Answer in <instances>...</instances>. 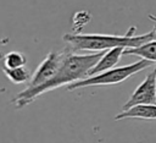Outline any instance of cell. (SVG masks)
Here are the masks:
<instances>
[{"label": "cell", "instance_id": "cell-12", "mask_svg": "<svg viewBox=\"0 0 156 143\" xmlns=\"http://www.w3.org/2000/svg\"><path fill=\"white\" fill-rule=\"evenodd\" d=\"M147 17H149V20H151L154 23H156V16H154V15H149Z\"/></svg>", "mask_w": 156, "mask_h": 143}, {"label": "cell", "instance_id": "cell-3", "mask_svg": "<svg viewBox=\"0 0 156 143\" xmlns=\"http://www.w3.org/2000/svg\"><path fill=\"white\" fill-rule=\"evenodd\" d=\"M151 66V61L141 59L136 62L126 65V66H119V67H112L110 70L102 71L100 73L93 75V76H88L83 79L76 81L68 86H66L67 90H76V89H80L84 87H91V86H113V84H118L123 81H126L127 78H129L130 76L135 75L136 72H140L147 67Z\"/></svg>", "mask_w": 156, "mask_h": 143}, {"label": "cell", "instance_id": "cell-6", "mask_svg": "<svg viewBox=\"0 0 156 143\" xmlns=\"http://www.w3.org/2000/svg\"><path fill=\"white\" fill-rule=\"evenodd\" d=\"M123 50H124V48L118 46V48H112V49H108L107 51H105L101 55V57L98 60V62L89 70L88 76H93V75H96V73H100L102 71L115 67L118 64L121 56L123 55Z\"/></svg>", "mask_w": 156, "mask_h": 143}, {"label": "cell", "instance_id": "cell-9", "mask_svg": "<svg viewBox=\"0 0 156 143\" xmlns=\"http://www.w3.org/2000/svg\"><path fill=\"white\" fill-rule=\"evenodd\" d=\"M2 72L5 73V76L7 77V79L13 83V84H23V83H28L32 73L26 67V66H21V67H16V68H7V67H2Z\"/></svg>", "mask_w": 156, "mask_h": 143}, {"label": "cell", "instance_id": "cell-7", "mask_svg": "<svg viewBox=\"0 0 156 143\" xmlns=\"http://www.w3.org/2000/svg\"><path fill=\"white\" fill-rule=\"evenodd\" d=\"M123 119L156 120V104H138L127 110H122L115 116V120Z\"/></svg>", "mask_w": 156, "mask_h": 143}, {"label": "cell", "instance_id": "cell-13", "mask_svg": "<svg viewBox=\"0 0 156 143\" xmlns=\"http://www.w3.org/2000/svg\"><path fill=\"white\" fill-rule=\"evenodd\" d=\"M154 31H155V34H156V23H155V27H154Z\"/></svg>", "mask_w": 156, "mask_h": 143}, {"label": "cell", "instance_id": "cell-1", "mask_svg": "<svg viewBox=\"0 0 156 143\" xmlns=\"http://www.w3.org/2000/svg\"><path fill=\"white\" fill-rule=\"evenodd\" d=\"M105 51H96L90 54H76L73 49L69 46L66 48V55L62 61V65L55 73V76L49 79L48 82L43 83L41 86L34 88H26L17 93L13 99L12 104L17 109H22L30 103H33L39 95L54 90L60 87H66L76 81L83 79L88 76L89 70L98 62L101 55Z\"/></svg>", "mask_w": 156, "mask_h": 143}, {"label": "cell", "instance_id": "cell-10", "mask_svg": "<svg viewBox=\"0 0 156 143\" xmlns=\"http://www.w3.org/2000/svg\"><path fill=\"white\" fill-rule=\"evenodd\" d=\"M4 67L7 68H16L21 66H26L27 64V56L21 51H10L4 55L2 57Z\"/></svg>", "mask_w": 156, "mask_h": 143}, {"label": "cell", "instance_id": "cell-8", "mask_svg": "<svg viewBox=\"0 0 156 143\" xmlns=\"http://www.w3.org/2000/svg\"><path fill=\"white\" fill-rule=\"evenodd\" d=\"M123 55H136L141 59L156 62V38L134 48H126L123 50Z\"/></svg>", "mask_w": 156, "mask_h": 143}, {"label": "cell", "instance_id": "cell-4", "mask_svg": "<svg viewBox=\"0 0 156 143\" xmlns=\"http://www.w3.org/2000/svg\"><path fill=\"white\" fill-rule=\"evenodd\" d=\"M65 55H66V48L61 51H54V50L50 51L45 56V59L39 64L37 70L34 71L29 82L27 83L26 88L38 87V86H41L43 83L48 82L49 79H51L55 76V73L57 72V70L60 68V66L62 65Z\"/></svg>", "mask_w": 156, "mask_h": 143}, {"label": "cell", "instance_id": "cell-5", "mask_svg": "<svg viewBox=\"0 0 156 143\" xmlns=\"http://www.w3.org/2000/svg\"><path fill=\"white\" fill-rule=\"evenodd\" d=\"M138 104H156V68L146 75L145 79L135 88L122 110H127Z\"/></svg>", "mask_w": 156, "mask_h": 143}, {"label": "cell", "instance_id": "cell-11", "mask_svg": "<svg viewBox=\"0 0 156 143\" xmlns=\"http://www.w3.org/2000/svg\"><path fill=\"white\" fill-rule=\"evenodd\" d=\"M89 20H90L89 12H87V11L77 12V13L74 15V18H73V27H76V26L79 23V26H78L77 29H76V32H79V31L82 29V27L85 26V24L89 22Z\"/></svg>", "mask_w": 156, "mask_h": 143}, {"label": "cell", "instance_id": "cell-2", "mask_svg": "<svg viewBox=\"0 0 156 143\" xmlns=\"http://www.w3.org/2000/svg\"><path fill=\"white\" fill-rule=\"evenodd\" d=\"M136 28L132 26L126 34H83L79 32L66 33L62 39L68 44L71 49L76 50H88L91 53L105 51L112 48H134L145 42L156 38L155 31H150L144 34H135Z\"/></svg>", "mask_w": 156, "mask_h": 143}]
</instances>
